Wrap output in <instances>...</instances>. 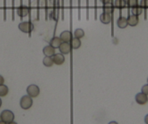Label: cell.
<instances>
[{
	"instance_id": "6da1fadb",
	"label": "cell",
	"mask_w": 148,
	"mask_h": 124,
	"mask_svg": "<svg viewBox=\"0 0 148 124\" xmlns=\"http://www.w3.org/2000/svg\"><path fill=\"white\" fill-rule=\"evenodd\" d=\"M18 28L21 31L25 34H28L29 37H31V32L33 31L34 28V24L32 23L31 21H23V22L20 23L18 25Z\"/></svg>"
},
{
	"instance_id": "7a4b0ae2",
	"label": "cell",
	"mask_w": 148,
	"mask_h": 124,
	"mask_svg": "<svg viewBox=\"0 0 148 124\" xmlns=\"http://www.w3.org/2000/svg\"><path fill=\"white\" fill-rule=\"evenodd\" d=\"M33 104H34L33 98L28 96V95L23 96L20 100V106L23 110H29L33 106Z\"/></svg>"
},
{
	"instance_id": "3957f363",
	"label": "cell",
	"mask_w": 148,
	"mask_h": 124,
	"mask_svg": "<svg viewBox=\"0 0 148 124\" xmlns=\"http://www.w3.org/2000/svg\"><path fill=\"white\" fill-rule=\"evenodd\" d=\"M0 119H1V121L8 123H10L14 121L15 115L10 110H5L0 114Z\"/></svg>"
},
{
	"instance_id": "277c9868",
	"label": "cell",
	"mask_w": 148,
	"mask_h": 124,
	"mask_svg": "<svg viewBox=\"0 0 148 124\" xmlns=\"http://www.w3.org/2000/svg\"><path fill=\"white\" fill-rule=\"evenodd\" d=\"M27 95L32 98H36L40 94V89L37 85L31 84L26 89Z\"/></svg>"
},
{
	"instance_id": "5b68a950",
	"label": "cell",
	"mask_w": 148,
	"mask_h": 124,
	"mask_svg": "<svg viewBox=\"0 0 148 124\" xmlns=\"http://www.w3.org/2000/svg\"><path fill=\"white\" fill-rule=\"evenodd\" d=\"M17 14L21 18V20L29 14V10L28 7L23 5V0H21V5L17 8Z\"/></svg>"
},
{
	"instance_id": "8992f818",
	"label": "cell",
	"mask_w": 148,
	"mask_h": 124,
	"mask_svg": "<svg viewBox=\"0 0 148 124\" xmlns=\"http://www.w3.org/2000/svg\"><path fill=\"white\" fill-rule=\"evenodd\" d=\"M99 20H100L101 23L103 24L107 25V24L110 23L113 21V13L103 11V12L99 16Z\"/></svg>"
},
{
	"instance_id": "52a82bcc",
	"label": "cell",
	"mask_w": 148,
	"mask_h": 124,
	"mask_svg": "<svg viewBox=\"0 0 148 124\" xmlns=\"http://www.w3.org/2000/svg\"><path fill=\"white\" fill-rule=\"evenodd\" d=\"M135 100L138 105H144L148 102V96L142 92H139L135 96Z\"/></svg>"
},
{
	"instance_id": "ba28073f",
	"label": "cell",
	"mask_w": 148,
	"mask_h": 124,
	"mask_svg": "<svg viewBox=\"0 0 148 124\" xmlns=\"http://www.w3.org/2000/svg\"><path fill=\"white\" fill-rule=\"evenodd\" d=\"M52 60H53L54 63L57 65H61L65 62V58L64 55L61 53H55L53 56L52 57Z\"/></svg>"
},
{
	"instance_id": "9c48e42d",
	"label": "cell",
	"mask_w": 148,
	"mask_h": 124,
	"mask_svg": "<svg viewBox=\"0 0 148 124\" xmlns=\"http://www.w3.org/2000/svg\"><path fill=\"white\" fill-rule=\"evenodd\" d=\"M58 49H59L60 53L62 55H68V54L71 53V49H72L71 45L68 42H62Z\"/></svg>"
},
{
	"instance_id": "30bf717a",
	"label": "cell",
	"mask_w": 148,
	"mask_h": 124,
	"mask_svg": "<svg viewBox=\"0 0 148 124\" xmlns=\"http://www.w3.org/2000/svg\"><path fill=\"white\" fill-rule=\"evenodd\" d=\"M60 38H61L62 42H68L69 43L70 41H71V39L73 38V35L72 33L70 31H64L60 35Z\"/></svg>"
},
{
	"instance_id": "8fae6325",
	"label": "cell",
	"mask_w": 148,
	"mask_h": 124,
	"mask_svg": "<svg viewBox=\"0 0 148 124\" xmlns=\"http://www.w3.org/2000/svg\"><path fill=\"white\" fill-rule=\"evenodd\" d=\"M127 21H128V24H129V25H130V26L132 27L136 26V25H138V23H139V16L133 15V14H132V15H129V16H128L127 18Z\"/></svg>"
},
{
	"instance_id": "7c38bea8",
	"label": "cell",
	"mask_w": 148,
	"mask_h": 124,
	"mask_svg": "<svg viewBox=\"0 0 148 124\" xmlns=\"http://www.w3.org/2000/svg\"><path fill=\"white\" fill-rule=\"evenodd\" d=\"M62 43V40H61V38H60V36L58 37L54 36L51 38L50 41H49V45L52 46L53 48H55V49H58Z\"/></svg>"
},
{
	"instance_id": "4fadbf2b",
	"label": "cell",
	"mask_w": 148,
	"mask_h": 124,
	"mask_svg": "<svg viewBox=\"0 0 148 124\" xmlns=\"http://www.w3.org/2000/svg\"><path fill=\"white\" fill-rule=\"evenodd\" d=\"M117 23L118 27L121 29H123V28H126V27L129 25L128 24V21H127V18L126 17H123V16H120L119 17V19L117 20Z\"/></svg>"
},
{
	"instance_id": "5bb4252c",
	"label": "cell",
	"mask_w": 148,
	"mask_h": 124,
	"mask_svg": "<svg viewBox=\"0 0 148 124\" xmlns=\"http://www.w3.org/2000/svg\"><path fill=\"white\" fill-rule=\"evenodd\" d=\"M43 54L46 57H52L55 54V49L49 45L45 46L43 48Z\"/></svg>"
},
{
	"instance_id": "9a60e30c",
	"label": "cell",
	"mask_w": 148,
	"mask_h": 124,
	"mask_svg": "<svg viewBox=\"0 0 148 124\" xmlns=\"http://www.w3.org/2000/svg\"><path fill=\"white\" fill-rule=\"evenodd\" d=\"M69 43L71 45V49H78L82 46V41H81V40L79 38H75V37L74 38L73 37V38Z\"/></svg>"
},
{
	"instance_id": "2e32d148",
	"label": "cell",
	"mask_w": 148,
	"mask_h": 124,
	"mask_svg": "<svg viewBox=\"0 0 148 124\" xmlns=\"http://www.w3.org/2000/svg\"><path fill=\"white\" fill-rule=\"evenodd\" d=\"M113 6L120 10V16H121V10L126 7V2L123 0H115L113 2Z\"/></svg>"
},
{
	"instance_id": "e0dca14e",
	"label": "cell",
	"mask_w": 148,
	"mask_h": 124,
	"mask_svg": "<svg viewBox=\"0 0 148 124\" xmlns=\"http://www.w3.org/2000/svg\"><path fill=\"white\" fill-rule=\"evenodd\" d=\"M142 12H143V9H142V7L139 5V3H138L137 5H135L134 8H132V12L133 15L139 16V15H140L142 13Z\"/></svg>"
},
{
	"instance_id": "ac0fdd59",
	"label": "cell",
	"mask_w": 148,
	"mask_h": 124,
	"mask_svg": "<svg viewBox=\"0 0 148 124\" xmlns=\"http://www.w3.org/2000/svg\"><path fill=\"white\" fill-rule=\"evenodd\" d=\"M9 93V88L8 86L3 84L0 86V97H4Z\"/></svg>"
},
{
	"instance_id": "d6986e66",
	"label": "cell",
	"mask_w": 148,
	"mask_h": 124,
	"mask_svg": "<svg viewBox=\"0 0 148 124\" xmlns=\"http://www.w3.org/2000/svg\"><path fill=\"white\" fill-rule=\"evenodd\" d=\"M85 36V32L82 28H76L74 31V37L76 38H83Z\"/></svg>"
},
{
	"instance_id": "ffe728a7",
	"label": "cell",
	"mask_w": 148,
	"mask_h": 124,
	"mask_svg": "<svg viewBox=\"0 0 148 124\" xmlns=\"http://www.w3.org/2000/svg\"><path fill=\"white\" fill-rule=\"evenodd\" d=\"M43 64L46 67H52L54 64L52 57L45 56V58L43 59Z\"/></svg>"
},
{
	"instance_id": "44dd1931",
	"label": "cell",
	"mask_w": 148,
	"mask_h": 124,
	"mask_svg": "<svg viewBox=\"0 0 148 124\" xmlns=\"http://www.w3.org/2000/svg\"><path fill=\"white\" fill-rule=\"evenodd\" d=\"M139 5L145 10V20H147V10L148 9V0H141Z\"/></svg>"
},
{
	"instance_id": "7402d4cb",
	"label": "cell",
	"mask_w": 148,
	"mask_h": 124,
	"mask_svg": "<svg viewBox=\"0 0 148 124\" xmlns=\"http://www.w3.org/2000/svg\"><path fill=\"white\" fill-rule=\"evenodd\" d=\"M139 3L138 2V0H126V6L128 7L129 10L132 9V8L135 6L136 5Z\"/></svg>"
},
{
	"instance_id": "603a6c76",
	"label": "cell",
	"mask_w": 148,
	"mask_h": 124,
	"mask_svg": "<svg viewBox=\"0 0 148 124\" xmlns=\"http://www.w3.org/2000/svg\"><path fill=\"white\" fill-rule=\"evenodd\" d=\"M7 21V0H4V21Z\"/></svg>"
},
{
	"instance_id": "cb8c5ba5",
	"label": "cell",
	"mask_w": 148,
	"mask_h": 124,
	"mask_svg": "<svg viewBox=\"0 0 148 124\" xmlns=\"http://www.w3.org/2000/svg\"><path fill=\"white\" fill-rule=\"evenodd\" d=\"M12 20L15 21V0H12Z\"/></svg>"
},
{
	"instance_id": "d4e9b609",
	"label": "cell",
	"mask_w": 148,
	"mask_h": 124,
	"mask_svg": "<svg viewBox=\"0 0 148 124\" xmlns=\"http://www.w3.org/2000/svg\"><path fill=\"white\" fill-rule=\"evenodd\" d=\"M142 93H144L145 95H147L148 96V84H145L142 87Z\"/></svg>"
},
{
	"instance_id": "484cf974",
	"label": "cell",
	"mask_w": 148,
	"mask_h": 124,
	"mask_svg": "<svg viewBox=\"0 0 148 124\" xmlns=\"http://www.w3.org/2000/svg\"><path fill=\"white\" fill-rule=\"evenodd\" d=\"M100 2H102L103 5H108L113 3V0H100Z\"/></svg>"
},
{
	"instance_id": "4316f807",
	"label": "cell",
	"mask_w": 148,
	"mask_h": 124,
	"mask_svg": "<svg viewBox=\"0 0 148 124\" xmlns=\"http://www.w3.org/2000/svg\"><path fill=\"white\" fill-rule=\"evenodd\" d=\"M48 8H47V0H45V20H47Z\"/></svg>"
},
{
	"instance_id": "83f0119b",
	"label": "cell",
	"mask_w": 148,
	"mask_h": 124,
	"mask_svg": "<svg viewBox=\"0 0 148 124\" xmlns=\"http://www.w3.org/2000/svg\"><path fill=\"white\" fill-rule=\"evenodd\" d=\"M39 0H37V21H39Z\"/></svg>"
},
{
	"instance_id": "f1b7e54d",
	"label": "cell",
	"mask_w": 148,
	"mask_h": 124,
	"mask_svg": "<svg viewBox=\"0 0 148 124\" xmlns=\"http://www.w3.org/2000/svg\"><path fill=\"white\" fill-rule=\"evenodd\" d=\"M79 2V20H81V0H78Z\"/></svg>"
},
{
	"instance_id": "f546056e",
	"label": "cell",
	"mask_w": 148,
	"mask_h": 124,
	"mask_svg": "<svg viewBox=\"0 0 148 124\" xmlns=\"http://www.w3.org/2000/svg\"><path fill=\"white\" fill-rule=\"evenodd\" d=\"M5 84V78L2 75H0V86L3 85Z\"/></svg>"
},
{
	"instance_id": "4dcf8cb0",
	"label": "cell",
	"mask_w": 148,
	"mask_h": 124,
	"mask_svg": "<svg viewBox=\"0 0 148 124\" xmlns=\"http://www.w3.org/2000/svg\"><path fill=\"white\" fill-rule=\"evenodd\" d=\"M145 124H148V114L145 115Z\"/></svg>"
},
{
	"instance_id": "1f68e13d",
	"label": "cell",
	"mask_w": 148,
	"mask_h": 124,
	"mask_svg": "<svg viewBox=\"0 0 148 124\" xmlns=\"http://www.w3.org/2000/svg\"><path fill=\"white\" fill-rule=\"evenodd\" d=\"M108 124H119V123L118 122H116V121H110Z\"/></svg>"
},
{
	"instance_id": "d6a6232c",
	"label": "cell",
	"mask_w": 148,
	"mask_h": 124,
	"mask_svg": "<svg viewBox=\"0 0 148 124\" xmlns=\"http://www.w3.org/2000/svg\"><path fill=\"white\" fill-rule=\"evenodd\" d=\"M8 124H18V123H17L16 122H15V121H12V122H10V123H8Z\"/></svg>"
},
{
	"instance_id": "836d02e7",
	"label": "cell",
	"mask_w": 148,
	"mask_h": 124,
	"mask_svg": "<svg viewBox=\"0 0 148 124\" xmlns=\"http://www.w3.org/2000/svg\"><path fill=\"white\" fill-rule=\"evenodd\" d=\"M2 99L0 98V108H1V107H2Z\"/></svg>"
},
{
	"instance_id": "e575fe53",
	"label": "cell",
	"mask_w": 148,
	"mask_h": 124,
	"mask_svg": "<svg viewBox=\"0 0 148 124\" xmlns=\"http://www.w3.org/2000/svg\"><path fill=\"white\" fill-rule=\"evenodd\" d=\"M0 124H8V123H5V122H4V121H0Z\"/></svg>"
},
{
	"instance_id": "d590c367",
	"label": "cell",
	"mask_w": 148,
	"mask_h": 124,
	"mask_svg": "<svg viewBox=\"0 0 148 124\" xmlns=\"http://www.w3.org/2000/svg\"><path fill=\"white\" fill-rule=\"evenodd\" d=\"M123 1H125V2H126V0H123Z\"/></svg>"
},
{
	"instance_id": "8d00e7d4",
	"label": "cell",
	"mask_w": 148,
	"mask_h": 124,
	"mask_svg": "<svg viewBox=\"0 0 148 124\" xmlns=\"http://www.w3.org/2000/svg\"><path fill=\"white\" fill-rule=\"evenodd\" d=\"M147 84H148V78H147Z\"/></svg>"
},
{
	"instance_id": "74e56055",
	"label": "cell",
	"mask_w": 148,
	"mask_h": 124,
	"mask_svg": "<svg viewBox=\"0 0 148 124\" xmlns=\"http://www.w3.org/2000/svg\"><path fill=\"white\" fill-rule=\"evenodd\" d=\"M0 120H1V119H0Z\"/></svg>"
}]
</instances>
